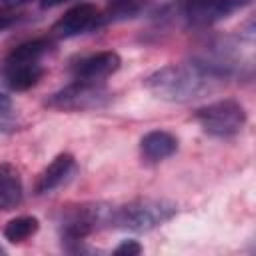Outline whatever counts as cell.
I'll list each match as a JSON object with an SVG mask.
<instances>
[{
  "label": "cell",
  "mask_w": 256,
  "mask_h": 256,
  "mask_svg": "<svg viewBox=\"0 0 256 256\" xmlns=\"http://www.w3.org/2000/svg\"><path fill=\"white\" fill-rule=\"evenodd\" d=\"M64 2H68V0H40V8L42 10H52V8L62 6Z\"/></svg>",
  "instance_id": "cell-19"
},
{
  "label": "cell",
  "mask_w": 256,
  "mask_h": 256,
  "mask_svg": "<svg viewBox=\"0 0 256 256\" xmlns=\"http://www.w3.org/2000/svg\"><path fill=\"white\" fill-rule=\"evenodd\" d=\"M178 208L170 200L160 198H138L124 206H114L110 216V228L128 232H150L164 226L176 216Z\"/></svg>",
  "instance_id": "cell-4"
},
{
  "label": "cell",
  "mask_w": 256,
  "mask_h": 256,
  "mask_svg": "<svg viewBox=\"0 0 256 256\" xmlns=\"http://www.w3.org/2000/svg\"><path fill=\"white\" fill-rule=\"evenodd\" d=\"M104 26L102 22V12L88 2L76 4L72 6L68 12H64V16H60L56 20V24L52 26V34L56 38H76L80 34L92 32L96 28Z\"/></svg>",
  "instance_id": "cell-8"
},
{
  "label": "cell",
  "mask_w": 256,
  "mask_h": 256,
  "mask_svg": "<svg viewBox=\"0 0 256 256\" xmlns=\"http://www.w3.org/2000/svg\"><path fill=\"white\" fill-rule=\"evenodd\" d=\"M110 100L112 92L106 88V84L72 80L62 90L48 96L46 106L58 112H90L106 108Z\"/></svg>",
  "instance_id": "cell-6"
},
{
  "label": "cell",
  "mask_w": 256,
  "mask_h": 256,
  "mask_svg": "<svg viewBox=\"0 0 256 256\" xmlns=\"http://www.w3.org/2000/svg\"><path fill=\"white\" fill-rule=\"evenodd\" d=\"M54 50L52 40L36 38L16 46L0 62V80L12 92H26L34 88L46 72V56Z\"/></svg>",
  "instance_id": "cell-2"
},
{
  "label": "cell",
  "mask_w": 256,
  "mask_h": 256,
  "mask_svg": "<svg viewBox=\"0 0 256 256\" xmlns=\"http://www.w3.org/2000/svg\"><path fill=\"white\" fill-rule=\"evenodd\" d=\"M16 126H18V122H16L14 118H10L8 112H0V134H4V132H12Z\"/></svg>",
  "instance_id": "cell-17"
},
{
  "label": "cell",
  "mask_w": 256,
  "mask_h": 256,
  "mask_svg": "<svg viewBox=\"0 0 256 256\" xmlns=\"http://www.w3.org/2000/svg\"><path fill=\"white\" fill-rule=\"evenodd\" d=\"M34 0H0V14H18Z\"/></svg>",
  "instance_id": "cell-16"
},
{
  "label": "cell",
  "mask_w": 256,
  "mask_h": 256,
  "mask_svg": "<svg viewBox=\"0 0 256 256\" xmlns=\"http://www.w3.org/2000/svg\"><path fill=\"white\" fill-rule=\"evenodd\" d=\"M24 200V184L20 178V172L8 164H0V210L10 212L16 210Z\"/></svg>",
  "instance_id": "cell-12"
},
{
  "label": "cell",
  "mask_w": 256,
  "mask_h": 256,
  "mask_svg": "<svg viewBox=\"0 0 256 256\" xmlns=\"http://www.w3.org/2000/svg\"><path fill=\"white\" fill-rule=\"evenodd\" d=\"M110 204L94 202V204H78V206H68L62 210V220H60V236L62 244L68 252H86L88 248L84 246L86 238L100 230V228H110V216H112Z\"/></svg>",
  "instance_id": "cell-3"
},
{
  "label": "cell",
  "mask_w": 256,
  "mask_h": 256,
  "mask_svg": "<svg viewBox=\"0 0 256 256\" xmlns=\"http://www.w3.org/2000/svg\"><path fill=\"white\" fill-rule=\"evenodd\" d=\"M222 84V78L212 74L194 58L184 64H166L144 80V86L152 96L172 104L198 100L216 92Z\"/></svg>",
  "instance_id": "cell-1"
},
{
  "label": "cell",
  "mask_w": 256,
  "mask_h": 256,
  "mask_svg": "<svg viewBox=\"0 0 256 256\" xmlns=\"http://www.w3.org/2000/svg\"><path fill=\"white\" fill-rule=\"evenodd\" d=\"M78 172V164H76V158L72 154H58L36 178V184H34V192L38 196L42 194H50L54 190H58L60 186L68 184L74 174Z\"/></svg>",
  "instance_id": "cell-10"
},
{
  "label": "cell",
  "mask_w": 256,
  "mask_h": 256,
  "mask_svg": "<svg viewBox=\"0 0 256 256\" xmlns=\"http://www.w3.org/2000/svg\"><path fill=\"white\" fill-rule=\"evenodd\" d=\"M178 150V138L168 130H152L140 140V154L146 162L158 164L174 156Z\"/></svg>",
  "instance_id": "cell-11"
},
{
  "label": "cell",
  "mask_w": 256,
  "mask_h": 256,
  "mask_svg": "<svg viewBox=\"0 0 256 256\" xmlns=\"http://www.w3.org/2000/svg\"><path fill=\"white\" fill-rule=\"evenodd\" d=\"M146 10V0H110L106 12H102V22H122L140 16Z\"/></svg>",
  "instance_id": "cell-14"
},
{
  "label": "cell",
  "mask_w": 256,
  "mask_h": 256,
  "mask_svg": "<svg viewBox=\"0 0 256 256\" xmlns=\"http://www.w3.org/2000/svg\"><path fill=\"white\" fill-rule=\"evenodd\" d=\"M142 244L138 242V240H122L118 246H116V250H114V254L116 256H138V254H142Z\"/></svg>",
  "instance_id": "cell-15"
},
{
  "label": "cell",
  "mask_w": 256,
  "mask_h": 256,
  "mask_svg": "<svg viewBox=\"0 0 256 256\" xmlns=\"http://www.w3.org/2000/svg\"><path fill=\"white\" fill-rule=\"evenodd\" d=\"M194 120L200 124V128L212 136V138H234L242 132L246 126V110L244 106L234 98H224L218 102H212L208 106H202L194 112Z\"/></svg>",
  "instance_id": "cell-5"
},
{
  "label": "cell",
  "mask_w": 256,
  "mask_h": 256,
  "mask_svg": "<svg viewBox=\"0 0 256 256\" xmlns=\"http://www.w3.org/2000/svg\"><path fill=\"white\" fill-rule=\"evenodd\" d=\"M10 108H12V100H10V96L4 94V92H0V112H8Z\"/></svg>",
  "instance_id": "cell-20"
},
{
  "label": "cell",
  "mask_w": 256,
  "mask_h": 256,
  "mask_svg": "<svg viewBox=\"0 0 256 256\" xmlns=\"http://www.w3.org/2000/svg\"><path fill=\"white\" fill-rule=\"evenodd\" d=\"M0 254H4V248H0Z\"/></svg>",
  "instance_id": "cell-21"
},
{
  "label": "cell",
  "mask_w": 256,
  "mask_h": 256,
  "mask_svg": "<svg viewBox=\"0 0 256 256\" xmlns=\"http://www.w3.org/2000/svg\"><path fill=\"white\" fill-rule=\"evenodd\" d=\"M122 66V58L114 50H102L96 54H90L86 58H80L72 66V80L80 82H96L104 84L110 76H114Z\"/></svg>",
  "instance_id": "cell-9"
},
{
  "label": "cell",
  "mask_w": 256,
  "mask_h": 256,
  "mask_svg": "<svg viewBox=\"0 0 256 256\" xmlns=\"http://www.w3.org/2000/svg\"><path fill=\"white\" fill-rule=\"evenodd\" d=\"M38 230H40V222L36 216H18L4 226L2 234L10 244H22L28 238H32Z\"/></svg>",
  "instance_id": "cell-13"
},
{
  "label": "cell",
  "mask_w": 256,
  "mask_h": 256,
  "mask_svg": "<svg viewBox=\"0 0 256 256\" xmlns=\"http://www.w3.org/2000/svg\"><path fill=\"white\" fill-rule=\"evenodd\" d=\"M18 20H20L18 14H0V32H6L8 28H12Z\"/></svg>",
  "instance_id": "cell-18"
},
{
  "label": "cell",
  "mask_w": 256,
  "mask_h": 256,
  "mask_svg": "<svg viewBox=\"0 0 256 256\" xmlns=\"http://www.w3.org/2000/svg\"><path fill=\"white\" fill-rule=\"evenodd\" d=\"M250 2L252 0H184L182 16L190 26L206 28L230 18Z\"/></svg>",
  "instance_id": "cell-7"
}]
</instances>
